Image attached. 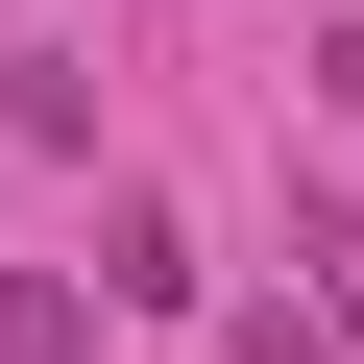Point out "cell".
<instances>
[{"label":"cell","instance_id":"cell-1","mask_svg":"<svg viewBox=\"0 0 364 364\" xmlns=\"http://www.w3.org/2000/svg\"><path fill=\"white\" fill-rule=\"evenodd\" d=\"M0 364H97V291H49V267H0Z\"/></svg>","mask_w":364,"mask_h":364},{"label":"cell","instance_id":"cell-2","mask_svg":"<svg viewBox=\"0 0 364 364\" xmlns=\"http://www.w3.org/2000/svg\"><path fill=\"white\" fill-rule=\"evenodd\" d=\"M291 267H316V316L364 340V195H316V219H291Z\"/></svg>","mask_w":364,"mask_h":364},{"label":"cell","instance_id":"cell-3","mask_svg":"<svg viewBox=\"0 0 364 364\" xmlns=\"http://www.w3.org/2000/svg\"><path fill=\"white\" fill-rule=\"evenodd\" d=\"M243 364H364V340H340V316H291V291H267V316H243Z\"/></svg>","mask_w":364,"mask_h":364}]
</instances>
